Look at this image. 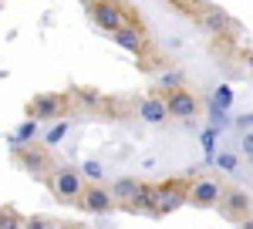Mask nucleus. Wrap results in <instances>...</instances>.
<instances>
[{"mask_svg":"<svg viewBox=\"0 0 253 229\" xmlns=\"http://www.w3.org/2000/svg\"><path fill=\"white\" fill-rule=\"evenodd\" d=\"M219 199H223V186H219L216 179H199V182L189 186V202H193L196 209L219 206Z\"/></svg>","mask_w":253,"mask_h":229,"instance_id":"7ed1b4c3","label":"nucleus"},{"mask_svg":"<svg viewBox=\"0 0 253 229\" xmlns=\"http://www.w3.org/2000/svg\"><path fill=\"white\" fill-rule=\"evenodd\" d=\"M159 216H166V212L179 209L182 202H189V186L186 182H162L159 186Z\"/></svg>","mask_w":253,"mask_h":229,"instance_id":"423d86ee","label":"nucleus"},{"mask_svg":"<svg viewBox=\"0 0 253 229\" xmlns=\"http://www.w3.org/2000/svg\"><path fill=\"white\" fill-rule=\"evenodd\" d=\"M250 165H253V155H250Z\"/></svg>","mask_w":253,"mask_h":229,"instance_id":"cd10ccee","label":"nucleus"},{"mask_svg":"<svg viewBox=\"0 0 253 229\" xmlns=\"http://www.w3.org/2000/svg\"><path fill=\"white\" fill-rule=\"evenodd\" d=\"M64 132H68V121H58V125L47 132V138H44V142H47V145H58L61 138H64Z\"/></svg>","mask_w":253,"mask_h":229,"instance_id":"dca6fc26","label":"nucleus"},{"mask_svg":"<svg viewBox=\"0 0 253 229\" xmlns=\"http://www.w3.org/2000/svg\"><path fill=\"white\" fill-rule=\"evenodd\" d=\"M230 101H233V95H230V88H219V91H216V108H226Z\"/></svg>","mask_w":253,"mask_h":229,"instance_id":"aec40b11","label":"nucleus"},{"mask_svg":"<svg viewBox=\"0 0 253 229\" xmlns=\"http://www.w3.org/2000/svg\"><path fill=\"white\" fill-rule=\"evenodd\" d=\"M138 118L142 121H166L169 118V105H166V98L162 95H149V98H142L138 101Z\"/></svg>","mask_w":253,"mask_h":229,"instance_id":"f8f14e48","label":"nucleus"},{"mask_svg":"<svg viewBox=\"0 0 253 229\" xmlns=\"http://www.w3.org/2000/svg\"><path fill=\"white\" fill-rule=\"evenodd\" d=\"M243 152H247V155H253V132H247V135H243Z\"/></svg>","mask_w":253,"mask_h":229,"instance_id":"b1692460","label":"nucleus"},{"mask_svg":"<svg viewBox=\"0 0 253 229\" xmlns=\"http://www.w3.org/2000/svg\"><path fill=\"white\" fill-rule=\"evenodd\" d=\"M47 186H51V192L58 199L75 202V199H81V192H84V179H81L78 169H54L47 175Z\"/></svg>","mask_w":253,"mask_h":229,"instance_id":"f257e3e1","label":"nucleus"},{"mask_svg":"<svg viewBox=\"0 0 253 229\" xmlns=\"http://www.w3.org/2000/svg\"><path fill=\"white\" fill-rule=\"evenodd\" d=\"M14 152H17V165L24 172H31V175H44V172L51 169L47 152L38 149V145H20V149H14Z\"/></svg>","mask_w":253,"mask_h":229,"instance_id":"39448f33","label":"nucleus"},{"mask_svg":"<svg viewBox=\"0 0 253 229\" xmlns=\"http://www.w3.org/2000/svg\"><path fill=\"white\" fill-rule=\"evenodd\" d=\"M75 95H78L81 101H98V91H91V88H78Z\"/></svg>","mask_w":253,"mask_h":229,"instance_id":"412c9836","label":"nucleus"},{"mask_svg":"<svg viewBox=\"0 0 253 229\" xmlns=\"http://www.w3.org/2000/svg\"><path fill=\"white\" fill-rule=\"evenodd\" d=\"M219 206H223L226 216H233V219H247V212H250V195L243 189H223Z\"/></svg>","mask_w":253,"mask_h":229,"instance_id":"9d476101","label":"nucleus"},{"mask_svg":"<svg viewBox=\"0 0 253 229\" xmlns=\"http://www.w3.org/2000/svg\"><path fill=\"white\" fill-rule=\"evenodd\" d=\"M64 229H81V226H64Z\"/></svg>","mask_w":253,"mask_h":229,"instance_id":"a878e982","label":"nucleus"},{"mask_svg":"<svg viewBox=\"0 0 253 229\" xmlns=\"http://www.w3.org/2000/svg\"><path fill=\"white\" fill-rule=\"evenodd\" d=\"M142 189H145V182H138V179H132V175H122V179H115L112 182V195H115V206H132L138 195H142Z\"/></svg>","mask_w":253,"mask_h":229,"instance_id":"6e6552de","label":"nucleus"},{"mask_svg":"<svg viewBox=\"0 0 253 229\" xmlns=\"http://www.w3.org/2000/svg\"><path fill=\"white\" fill-rule=\"evenodd\" d=\"M81 169H84V175H88V179H101V175H105V169H101V162H84V165H81Z\"/></svg>","mask_w":253,"mask_h":229,"instance_id":"a211bd4d","label":"nucleus"},{"mask_svg":"<svg viewBox=\"0 0 253 229\" xmlns=\"http://www.w3.org/2000/svg\"><path fill=\"white\" fill-rule=\"evenodd\" d=\"M78 202L88 212H95V216H105V212L115 209V195H112V189H101V186H84V192H81Z\"/></svg>","mask_w":253,"mask_h":229,"instance_id":"20e7f679","label":"nucleus"},{"mask_svg":"<svg viewBox=\"0 0 253 229\" xmlns=\"http://www.w3.org/2000/svg\"><path fill=\"white\" fill-rule=\"evenodd\" d=\"M213 138H216V132L210 128V132L203 135V149H206V155H213Z\"/></svg>","mask_w":253,"mask_h":229,"instance_id":"4be33fe9","label":"nucleus"},{"mask_svg":"<svg viewBox=\"0 0 253 229\" xmlns=\"http://www.w3.org/2000/svg\"><path fill=\"white\" fill-rule=\"evenodd\" d=\"M175 10H182V14H189V17H199V10L206 7V0H169Z\"/></svg>","mask_w":253,"mask_h":229,"instance_id":"4468645a","label":"nucleus"},{"mask_svg":"<svg viewBox=\"0 0 253 229\" xmlns=\"http://www.w3.org/2000/svg\"><path fill=\"white\" fill-rule=\"evenodd\" d=\"M91 20H95L101 31H108V34H115L122 31L125 24H128V14L118 7V3H108V0H95L91 3Z\"/></svg>","mask_w":253,"mask_h":229,"instance_id":"f03ea898","label":"nucleus"},{"mask_svg":"<svg viewBox=\"0 0 253 229\" xmlns=\"http://www.w3.org/2000/svg\"><path fill=\"white\" fill-rule=\"evenodd\" d=\"M108 3H118V0H108Z\"/></svg>","mask_w":253,"mask_h":229,"instance_id":"bb28decb","label":"nucleus"},{"mask_svg":"<svg viewBox=\"0 0 253 229\" xmlns=\"http://www.w3.org/2000/svg\"><path fill=\"white\" fill-rule=\"evenodd\" d=\"M20 223L24 219H17L10 209H0V229H20Z\"/></svg>","mask_w":253,"mask_h":229,"instance_id":"2eb2a0df","label":"nucleus"},{"mask_svg":"<svg viewBox=\"0 0 253 229\" xmlns=\"http://www.w3.org/2000/svg\"><path fill=\"white\" fill-rule=\"evenodd\" d=\"M68 108V98L64 95H38L31 101V114L34 118H58Z\"/></svg>","mask_w":253,"mask_h":229,"instance_id":"1a4fd4ad","label":"nucleus"},{"mask_svg":"<svg viewBox=\"0 0 253 229\" xmlns=\"http://www.w3.org/2000/svg\"><path fill=\"white\" fill-rule=\"evenodd\" d=\"M240 229H253V219H243V226Z\"/></svg>","mask_w":253,"mask_h":229,"instance_id":"393cba45","label":"nucleus"},{"mask_svg":"<svg viewBox=\"0 0 253 229\" xmlns=\"http://www.w3.org/2000/svg\"><path fill=\"white\" fill-rule=\"evenodd\" d=\"M162 88H169V91H175V88H182V75H175V71H169V75H162Z\"/></svg>","mask_w":253,"mask_h":229,"instance_id":"f3484780","label":"nucleus"},{"mask_svg":"<svg viewBox=\"0 0 253 229\" xmlns=\"http://www.w3.org/2000/svg\"><path fill=\"white\" fill-rule=\"evenodd\" d=\"M216 165H219L223 172H233V169H236V158H233V155H226V152H223V155H216Z\"/></svg>","mask_w":253,"mask_h":229,"instance_id":"6ab92c4d","label":"nucleus"},{"mask_svg":"<svg viewBox=\"0 0 253 229\" xmlns=\"http://www.w3.org/2000/svg\"><path fill=\"white\" fill-rule=\"evenodd\" d=\"M196 20H199V24H203V27L210 31V34H223V31L230 27V17H226V14H223L219 7H210V3H206V7L199 10V17H196Z\"/></svg>","mask_w":253,"mask_h":229,"instance_id":"ddd939ff","label":"nucleus"},{"mask_svg":"<svg viewBox=\"0 0 253 229\" xmlns=\"http://www.w3.org/2000/svg\"><path fill=\"white\" fill-rule=\"evenodd\" d=\"M112 38H115L118 47H125V51H132V54H145V34H142L138 24H125V27L115 31Z\"/></svg>","mask_w":253,"mask_h":229,"instance_id":"9b49d317","label":"nucleus"},{"mask_svg":"<svg viewBox=\"0 0 253 229\" xmlns=\"http://www.w3.org/2000/svg\"><path fill=\"white\" fill-rule=\"evenodd\" d=\"M24 229H47V223L34 216V219H24Z\"/></svg>","mask_w":253,"mask_h":229,"instance_id":"5701e85b","label":"nucleus"},{"mask_svg":"<svg viewBox=\"0 0 253 229\" xmlns=\"http://www.w3.org/2000/svg\"><path fill=\"white\" fill-rule=\"evenodd\" d=\"M166 105H169V118H193L196 114V98L193 91H186V88H175V91H169L166 95Z\"/></svg>","mask_w":253,"mask_h":229,"instance_id":"0eeeda50","label":"nucleus"}]
</instances>
